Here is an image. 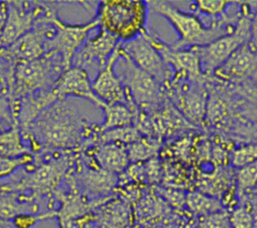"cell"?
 I'll return each mask as SVG.
<instances>
[{
  "label": "cell",
  "instance_id": "obj_27",
  "mask_svg": "<svg viewBox=\"0 0 257 228\" xmlns=\"http://www.w3.org/2000/svg\"><path fill=\"white\" fill-rule=\"evenodd\" d=\"M239 111L248 124H257V89L243 87L240 89Z\"/></svg>",
  "mask_w": 257,
  "mask_h": 228
},
{
  "label": "cell",
  "instance_id": "obj_8",
  "mask_svg": "<svg viewBox=\"0 0 257 228\" xmlns=\"http://www.w3.org/2000/svg\"><path fill=\"white\" fill-rule=\"evenodd\" d=\"M45 17L55 26V34L48 41V50L58 53L65 69H67L72 65L75 53L83 44L90 31L98 26V22L91 19L85 24L67 23L58 17L53 5H50Z\"/></svg>",
  "mask_w": 257,
  "mask_h": 228
},
{
  "label": "cell",
  "instance_id": "obj_31",
  "mask_svg": "<svg viewBox=\"0 0 257 228\" xmlns=\"http://www.w3.org/2000/svg\"><path fill=\"white\" fill-rule=\"evenodd\" d=\"M34 155L27 154L18 158H5L0 157V179L10 176L19 167L26 166L33 163Z\"/></svg>",
  "mask_w": 257,
  "mask_h": 228
},
{
  "label": "cell",
  "instance_id": "obj_41",
  "mask_svg": "<svg viewBox=\"0 0 257 228\" xmlns=\"http://www.w3.org/2000/svg\"><path fill=\"white\" fill-rule=\"evenodd\" d=\"M252 195H253V194H252ZM256 196H257V195H256Z\"/></svg>",
  "mask_w": 257,
  "mask_h": 228
},
{
  "label": "cell",
  "instance_id": "obj_24",
  "mask_svg": "<svg viewBox=\"0 0 257 228\" xmlns=\"http://www.w3.org/2000/svg\"><path fill=\"white\" fill-rule=\"evenodd\" d=\"M142 138V134L135 126L121 127L112 130L105 131L97 136L96 143L97 144H105V143H116L121 144L123 146H130L133 143L139 141Z\"/></svg>",
  "mask_w": 257,
  "mask_h": 228
},
{
  "label": "cell",
  "instance_id": "obj_21",
  "mask_svg": "<svg viewBox=\"0 0 257 228\" xmlns=\"http://www.w3.org/2000/svg\"><path fill=\"white\" fill-rule=\"evenodd\" d=\"M27 154H32V152L23 144L18 126L13 125L8 130L0 131V157L18 158Z\"/></svg>",
  "mask_w": 257,
  "mask_h": 228
},
{
  "label": "cell",
  "instance_id": "obj_10",
  "mask_svg": "<svg viewBox=\"0 0 257 228\" xmlns=\"http://www.w3.org/2000/svg\"><path fill=\"white\" fill-rule=\"evenodd\" d=\"M8 15L0 33V49L7 48L29 32L50 5L43 1H7Z\"/></svg>",
  "mask_w": 257,
  "mask_h": 228
},
{
  "label": "cell",
  "instance_id": "obj_32",
  "mask_svg": "<svg viewBox=\"0 0 257 228\" xmlns=\"http://www.w3.org/2000/svg\"><path fill=\"white\" fill-rule=\"evenodd\" d=\"M199 228H232L230 216L226 210H221L207 216L199 217Z\"/></svg>",
  "mask_w": 257,
  "mask_h": 228
},
{
  "label": "cell",
  "instance_id": "obj_5",
  "mask_svg": "<svg viewBox=\"0 0 257 228\" xmlns=\"http://www.w3.org/2000/svg\"><path fill=\"white\" fill-rule=\"evenodd\" d=\"M117 61L121 68L118 75L139 109L147 112L157 109L164 101L163 85L148 72L138 67L122 52L121 47Z\"/></svg>",
  "mask_w": 257,
  "mask_h": 228
},
{
  "label": "cell",
  "instance_id": "obj_11",
  "mask_svg": "<svg viewBox=\"0 0 257 228\" xmlns=\"http://www.w3.org/2000/svg\"><path fill=\"white\" fill-rule=\"evenodd\" d=\"M120 43L117 44L106 64L98 70L91 81V86L96 96L105 104L122 103L133 108H139L128 94L120 76L114 70V65L120 56Z\"/></svg>",
  "mask_w": 257,
  "mask_h": 228
},
{
  "label": "cell",
  "instance_id": "obj_4",
  "mask_svg": "<svg viewBox=\"0 0 257 228\" xmlns=\"http://www.w3.org/2000/svg\"><path fill=\"white\" fill-rule=\"evenodd\" d=\"M148 5L155 13L165 17L176 30L179 39L171 44L174 49L204 46L219 37L232 33L235 29H227L221 23L206 26L196 13L184 12L167 1H148Z\"/></svg>",
  "mask_w": 257,
  "mask_h": 228
},
{
  "label": "cell",
  "instance_id": "obj_40",
  "mask_svg": "<svg viewBox=\"0 0 257 228\" xmlns=\"http://www.w3.org/2000/svg\"><path fill=\"white\" fill-rule=\"evenodd\" d=\"M251 194H253V195H257V187L255 188V190H254V191H253Z\"/></svg>",
  "mask_w": 257,
  "mask_h": 228
},
{
  "label": "cell",
  "instance_id": "obj_19",
  "mask_svg": "<svg viewBox=\"0 0 257 228\" xmlns=\"http://www.w3.org/2000/svg\"><path fill=\"white\" fill-rule=\"evenodd\" d=\"M104 115V120L101 124H96L95 132L96 138L101 133L121 128V127H128L135 126L139 108H133L122 103H114V104H103L101 106Z\"/></svg>",
  "mask_w": 257,
  "mask_h": 228
},
{
  "label": "cell",
  "instance_id": "obj_35",
  "mask_svg": "<svg viewBox=\"0 0 257 228\" xmlns=\"http://www.w3.org/2000/svg\"><path fill=\"white\" fill-rule=\"evenodd\" d=\"M237 133L251 140L252 142H257V124H247L243 125Z\"/></svg>",
  "mask_w": 257,
  "mask_h": 228
},
{
  "label": "cell",
  "instance_id": "obj_14",
  "mask_svg": "<svg viewBox=\"0 0 257 228\" xmlns=\"http://www.w3.org/2000/svg\"><path fill=\"white\" fill-rule=\"evenodd\" d=\"M165 85L176 87V103L184 117L192 123L202 122L206 112V92L201 80H192L185 76L174 75Z\"/></svg>",
  "mask_w": 257,
  "mask_h": 228
},
{
  "label": "cell",
  "instance_id": "obj_9",
  "mask_svg": "<svg viewBox=\"0 0 257 228\" xmlns=\"http://www.w3.org/2000/svg\"><path fill=\"white\" fill-rule=\"evenodd\" d=\"M46 13L36 20L29 32L9 47L0 49V56L8 63L15 64L19 61L38 59L49 52L48 41L55 34V26L46 19Z\"/></svg>",
  "mask_w": 257,
  "mask_h": 228
},
{
  "label": "cell",
  "instance_id": "obj_37",
  "mask_svg": "<svg viewBox=\"0 0 257 228\" xmlns=\"http://www.w3.org/2000/svg\"><path fill=\"white\" fill-rule=\"evenodd\" d=\"M8 15V6L7 1H1L0 0V33L6 23Z\"/></svg>",
  "mask_w": 257,
  "mask_h": 228
},
{
  "label": "cell",
  "instance_id": "obj_29",
  "mask_svg": "<svg viewBox=\"0 0 257 228\" xmlns=\"http://www.w3.org/2000/svg\"><path fill=\"white\" fill-rule=\"evenodd\" d=\"M232 228H253V215L250 203L243 199L242 204L229 213Z\"/></svg>",
  "mask_w": 257,
  "mask_h": 228
},
{
  "label": "cell",
  "instance_id": "obj_6",
  "mask_svg": "<svg viewBox=\"0 0 257 228\" xmlns=\"http://www.w3.org/2000/svg\"><path fill=\"white\" fill-rule=\"evenodd\" d=\"M71 151H64L58 157L44 161L40 156H34L38 162V166L34 167L32 172L28 173L20 183L16 185H4L1 191H24L30 190V199L33 201L36 197L46 195L53 191L59 184L64 176L69 163V153Z\"/></svg>",
  "mask_w": 257,
  "mask_h": 228
},
{
  "label": "cell",
  "instance_id": "obj_25",
  "mask_svg": "<svg viewBox=\"0 0 257 228\" xmlns=\"http://www.w3.org/2000/svg\"><path fill=\"white\" fill-rule=\"evenodd\" d=\"M236 191L242 200L257 187V161L239 168L236 172Z\"/></svg>",
  "mask_w": 257,
  "mask_h": 228
},
{
  "label": "cell",
  "instance_id": "obj_7",
  "mask_svg": "<svg viewBox=\"0 0 257 228\" xmlns=\"http://www.w3.org/2000/svg\"><path fill=\"white\" fill-rule=\"evenodd\" d=\"M251 23L250 18L242 16L232 33L219 37L207 45L192 47L199 56L203 74L214 73L237 49L249 42Z\"/></svg>",
  "mask_w": 257,
  "mask_h": 228
},
{
  "label": "cell",
  "instance_id": "obj_38",
  "mask_svg": "<svg viewBox=\"0 0 257 228\" xmlns=\"http://www.w3.org/2000/svg\"><path fill=\"white\" fill-rule=\"evenodd\" d=\"M0 228H14L10 221H5L0 218Z\"/></svg>",
  "mask_w": 257,
  "mask_h": 228
},
{
  "label": "cell",
  "instance_id": "obj_26",
  "mask_svg": "<svg viewBox=\"0 0 257 228\" xmlns=\"http://www.w3.org/2000/svg\"><path fill=\"white\" fill-rule=\"evenodd\" d=\"M126 149L130 161L139 163L156 156L159 150V143L153 138L142 137L139 141L127 146Z\"/></svg>",
  "mask_w": 257,
  "mask_h": 228
},
{
  "label": "cell",
  "instance_id": "obj_13",
  "mask_svg": "<svg viewBox=\"0 0 257 228\" xmlns=\"http://www.w3.org/2000/svg\"><path fill=\"white\" fill-rule=\"evenodd\" d=\"M146 35L164 62L175 70V75L185 76L192 80H201L203 71L199 56L194 49H174L149 29H147Z\"/></svg>",
  "mask_w": 257,
  "mask_h": 228
},
{
  "label": "cell",
  "instance_id": "obj_30",
  "mask_svg": "<svg viewBox=\"0 0 257 228\" xmlns=\"http://www.w3.org/2000/svg\"><path fill=\"white\" fill-rule=\"evenodd\" d=\"M257 161V142H251L237 148L233 152L232 165L239 169Z\"/></svg>",
  "mask_w": 257,
  "mask_h": 228
},
{
  "label": "cell",
  "instance_id": "obj_3",
  "mask_svg": "<svg viewBox=\"0 0 257 228\" xmlns=\"http://www.w3.org/2000/svg\"><path fill=\"white\" fill-rule=\"evenodd\" d=\"M148 1L144 0H102L92 19L120 42H126L148 29Z\"/></svg>",
  "mask_w": 257,
  "mask_h": 228
},
{
  "label": "cell",
  "instance_id": "obj_23",
  "mask_svg": "<svg viewBox=\"0 0 257 228\" xmlns=\"http://www.w3.org/2000/svg\"><path fill=\"white\" fill-rule=\"evenodd\" d=\"M186 205L194 215L199 217L224 210L222 204L217 199L199 192L188 193L186 196Z\"/></svg>",
  "mask_w": 257,
  "mask_h": 228
},
{
  "label": "cell",
  "instance_id": "obj_17",
  "mask_svg": "<svg viewBox=\"0 0 257 228\" xmlns=\"http://www.w3.org/2000/svg\"><path fill=\"white\" fill-rule=\"evenodd\" d=\"M257 69V54L249 47L248 43L237 49L214 74L225 81L241 82L250 77Z\"/></svg>",
  "mask_w": 257,
  "mask_h": 228
},
{
  "label": "cell",
  "instance_id": "obj_20",
  "mask_svg": "<svg viewBox=\"0 0 257 228\" xmlns=\"http://www.w3.org/2000/svg\"><path fill=\"white\" fill-rule=\"evenodd\" d=\"M80 179L87 191L94 194L108 193L116 183V176L99 167L87 166L80 172Z\"/></svg>",
  "mask_w": 257,
  "mask_h": 228
},
{
  "label": "cell",
  "instance_id": "obj_22",
  "mask_svg": "<svg viewBox=\"0 0 257 228\" xmlns=\"http://www.w3.org/2000/svg\"><path fill=\"white\" fill-rule=\"evenodd\" d=\"M37 205L24 201L20 196L13 192L1 191L0 193V218L11 221L21 213H35Z\"/></svg>",
  "mask_w": 257,
  "mask_h": 228
},
{
  "label": "cell",
  "instance_id": "obj_1",
  "mask_svg": "<svg viewBox=\"0 0 257 228\" xmlns=\"http://www.w3.org/2000/svg\"><path fill=\"white\" fill-rule=\"evenodd\" d=\"M95 126L63 99L44 109L34 122L20 131L23 141L29 142V148L36 156L84 150L96 143Z\"/></svg>",
  "mask_w": 257,
  "mask_h": 228
},
{
  "label": "cell",
  "instance_id": "obj_39",
  "mask_svg": "<svg viewBox=\"0 0 257 228\" xmlns=\"http://www.w3.org/2000/svg\"><path fill=\"white\" fill-rule=\"evenodd\" d=\"M184 228H199L198 225H195V224H188L186 225Z\"/></svg>",
  "mask_w": 257,
  "mask_h": 228
},
{
  "label": "cell",
  "instance_id": "obj_15",
  "mask_svg": "<svg viewBox=\"0 0 257 228\" xmlns=\"http://www.w3.org/2000/svg\"><path fill=\"white\" fill-rule=\"evenodd\" d=\"M120 41L101 26L96 27L93 35L87 36L83 44L75 53L72 65L84 68L96 64L98 69L102 68Z\"/></svg>",
  "mask_w": 257,
  "mask_h": 228
},
{
  "label": "cell",
  "instance_id": "obj_16",
  "mask_svg": "<svg viewBox=\"0 0 257 228\" xmlns=\"http://www.w3.org/2000/svg\"><path fill=\"white\" fill-rule=\"evenodd\" d=\"M52 90L58 100H63L66 96L72 95L86 98L98 107L104 104L94 93L86 70L78 66L71 65L63 70L52 85Z\"/></svg>",
  "mask_w": 257,
  "mask_h": 228
},
{
  "label": "cell",
  "instance_id": "obj_12",
  "mask_svg": "<svg viewBox=\"0 0 257 228\" xmlns=\"http://www.w3.org/2000/svg\"><path fill=\"white\" fill-rule=\"evenodd\" d=\"M146 31L130 41L121 42V50L138 67L148 72L162 85H165L171 80L170 70L160 53L148 39Z\"/></svg>",
  "mask_w": 257,
  "mask_h": 228
},
{
  "label": "cell",
  "instance_id": "obj_2",
  "mask_svg": "<svg viewBox=\"0 0 257 228\" xmlns=\"http://www.w3.org/2000/svg\"><path fill=\"white\" fill-rule=\"evenodd\" d=\"M63 70L62 59L55 51L35 60L19 61L12 66L6 94L13 100L49 89Z\"/></svg>",
  "mask_w": 257,
  "mask_h": 228
},
{
  "label": "cell",
  "instance_id": "obj_34",
  "mask_svg": "<svg viewBox=\"0 0 257 228\" xmlns=\"http://www.w3.org/2000/svg\"><path fill=\"white\" fill-rule=\"evenodd\" d=\"M3 122H6L9 124V126H13V120L11 117V110H10V102L8 95L0 90V131H1V125Z\"/></svg>",
  "mask_w": 257,
  "mask_h": 228
},
{
  "label": "cell",
  "instance_id": "obj_28",
  "mask_svg": "<svg viewBox=\"0 0 257 228\" xmlns=\"http://www.w3.org/2000/svg\"><path fill=\"white\" fill-rule=\"evenodd\" d=\"M232 3L234 2L227 0H196L191 3L190 8L196 14L202 13L211 17H224L226 9Z\"/></svg>",
  "mask_w": 257,
  "mask_h": 228
},
{
  "label": "cell",
  "instance_id": "obj_18",
  "mask_svg": "<svg viewBox=\"0 0 257 228\" xmlns=\"http://www.w3.org/2000/svg\"><path fill=\"white\" fill-rule=\"evenodd\" d=\"M86 154L91 156L97 166L113 174L120 173L128 166L126 146L116 143L92 144L86 147Z\"/></svg>",
  "mask_w": 257,
  "mask_h": 228
},
{
  "label": "cell",
  "instance_id": "obj_33",
  "mask_svg": "<svg viewBox=\"0 0 257 228\" xmlns=\"http://www.w3.org/2000/svg\"><path fill=\"white\" fill-rule=\"evenodd\" d=\"M55 212L45 214H34V213H21L15 216L10 222L14 228H32L39 220L54 217Z\"/></svg>",
  "mask_w": 257,
  "mask_h": 228
},
{
  "label": "cell",
  "instance_id": "obj_36",
  "mask_svg": "<svg viewBox=\"0 0 257 228\" xmlns=\"http://www.w3.org/2000/svg\"><path fill=\"white\" fill-rule=\"evenodd\" d=\"M248 45L251 50L257 54V14L254 16V19L251 23V34Z\"/></svg>",
  "mask_w": 257,
  "mask_h": 228
}]
</instances>
